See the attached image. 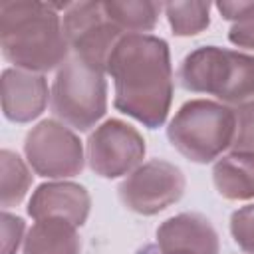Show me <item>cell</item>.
I'll list each match as a JSON object with an SVG mask.
<instances>
[{
	"mask_svg": "<svg viewBox=\"0 0 254 254\" xmlns=\"http://www.w3.org/2000/svg\"><path fill=\"white\" fill-rule=\"evenodd\" d=\"M115 85V107L143 125L161 127L173 101V65L165 40L125 34L107 60Z\"/></svg>",
	"mask_w": 254,
	"mask_h": 254,
	"instance_id": "6da1fadb",
	"label": "cell"
},
{
	"mask_svg": "<svg viewBox=\"0 0 254 254\" xmlns=\"http://www.w3.org/2000/svg\"><path fill=\"white\" fill-rule=\"evenodd\" d=\"M67 4L38 0H0L2 56L20 69H60L69 58L60 10Z\"/></svg>",
	"mask_w": 254,
	"mask_h": 254,
	"instance_id": "7a4b0ae2",
	"label": "cell"
},
{
	"mask_svg": "<svg viewBox=\"0 0 254 254\" xmlns=\"http://www.w3.org/2000/svg\"><path fill=\"white\" fill-rule=\"evenodd\" d=\"M177 79L187 91L214 95L224 105H242L254 99V56L202 46L185 56Z\"/></svg>",
	"mask_w": 254,
	"mask_h": 254,
	"instance_id": "3957f363",
	"label": "cell"
},
{
	"mask_svg": "<svg viewBox=\"0 0 254 254\" xmlns=\"http://www.w3.org/2000/svg\"><path fill=\"white\" fill-rule=\"evenodd\" d=\"M171 145L194 163H210L230 149L234 109L210 99H190L179 107L167 127Z\"/></svg>",
	"mask_w": 254,
	"mask_h": 254,
	"instance_id": "277c9868",
	"label": "cell"
},
{
	"mask_svg": "<svg viewBox=\"0 0 254 254\" xmlns=\"http://www.w3.org/2000/svg\"><path fill=\"white\" fill-rule=\"evenodd\" d=\"M50 107L56 119L67 127L77 131L91 129L107 109L105 71L69 56L56 73Z\"/></svg>",
	"mask_w": 254,
	"mask_h": 254,
	"instance_id": "5b68a950",
	"label": "cell"
},
{
	"mask_svg": "<svg viewBox=\"0 0 254 254\" xmlns=\"http://www.w3.org/2000/svg\"><path fill=\"white\" fill-rule=\"evenodd\" d=\"M62 26L71 56L107 73V60L125 34L107 18L103 2L67 4Z\"/></svg>",
	"mask_w": 254,
	"mask_h": 254,
	"instance_id": "8992f818",
	"label": "cell"
},
{
	"mask_svg": "<svg viewBox=\"0 0 254 254\" xmlns=\"http://www.w3.org/2000/svg\"><path fill=\"white\" fill-rule=\"evenodd\" d=\"M24 153L32 171L48 179L75 177L83 169V147L71 127L58 119H44L24 139Z\"/></svg>",
	"mask_w": 254,
	"mask_h": 254,
	"instance_id": "52a82bcc",
	"label": "cell"
},
{
	"mask_svg": "<svg viewBox=\"0 0 254 254\" xmlns=\"http://www.w3.org/2000/svg\"><path fill=\"white\" fill-rule=\"evenodd\" d=\"M183 171L163 159H151L131 171L119 185L121 202L137 214H157L177 202L185 192Z\"/></svg>",
	"mask_w": 254,
	"mask_h": 254,
	"instance_id": "ba28073f",
	"label": "cell"
},
{
	"mask_svg": "<svg viewBox=\"0 0 254 254\" xmlns=\"http://www.w3.org/2000/svg\"><path fill=\"white\" fill-rule=\"evenodd\" d=\"M145 157V139L129 123L107 119L87 139V163L103 179H117L135 171Z\"/></svg>",
	"mask_w": 254,
	"mask_h": 254,
	"instance_id": "9c48e42d",
	"label": "cell"
},
{
	"mask_svg": "<svg viewBox=\"0 0 254 254\" xmlns=\"http://www.w3.org/2000/svg\"><path fill=\"white\" fill-rule=\"evenodd\" d=\"M159 254H218V234L208 218L181 212L157 228Z\"/></svg>",
	"mask_w": 254,
	"mask_h": 254,
	"instance_id": "30bf717a",
	"label": "cell"
},
{
	"mask_svg": "<svg viewBox=\"0 0 254 254\" xmlns=\"http://www.w3.org/2000/svg\"><path fill=\"white\" fill-rule=\"evenodd\" d=\"M48 95V83L42 73L20 67H8L2 71V111L10 121L28 123L36 119L46 109Z\"/></svg>",
	"mask_w": 254,
	"mask_h": 254,
	"instance_id": "8fae6325",
	"label": "cell"
},
{
	"mask_svg": "<svg viewBox=\"0 0 254 254\" xmlns=\"http://www.w3.org/2000/svg\"><path fill=\"white\" fill-rule=\"evenodd\" d=\"M89 208L91 198L87 189L69 181H54L40 185L28 202V214L34 220L64 218L73 226H81L87 220Z\"/></svg>",
	"mask_w": 254,
	"mask_h": 254,
	"instance_id": "7c38bea8",
	"label": "cell"
},
{
	"mask_svg": "<svg viewBox=\"0 0 254 254\" xmlns=\"http://www.w3.org/2000/svg\"><path fill=\"white\" fill-rule=\"evenodd\" d=\"M77 226L64 218H40L28 230L22 254H79Z\"/></svg>",
	"mask_w": 254,
	"mask_h": 254,
	"instance_id": "4fadbf2b",
	"label": "cell"
},
{
	"mask_svg": "<svg viewBox=\"0 0 254 254\" xmlns=\"http://www.w3.org/2000/svg\"><path fill=\"white\" fill-rule=\"evenodd\" d=\"M212 183L228 200L254 198V155L232 151L220 157L212 167Z\"/></svg>",
	"mask_w": 254,
	"mask_h": 254,
	"instance_id": "5bb4252c",
	"label": "cell"
},
{
	"mask_svg": "<svg viewBox=\"0 0 254 254\" xmlns=\"http://www.w3.org/2000/svg\"><path fill=\"white\" fill-rule=\"evenodd\" d=\"M103 10L107 18L123 34H145L155 28L163 4L149 0H135V2L107 0L103 2Z\"/></svg>",
	"mask_w": 254,
	"mask_h": 254,
	"instance_id": "9a60e30c",
	"label": "cell"
},
{
	"mask_svg": "<svg viewBox=\"0 0 254 254\" xmlns=\"http://www.w3.org/2000/svg\"><path fill=\"white\" fill-rule=\"evenodd\" d=\"M0 169H2L0 204L4 208H10L24 200V196L32 185V173H30L28 165L10 149L0 151Z\"/></svg>",
	"mask_w": 254,
	"mask_h": 254,
	"instance_id": "2e32d148",
	"label": "cell"
},
{
	"mask_svg": "<svg viewBox=\"0 0 254 254\" xmlns=\"http://www.w3.org/2000/svg\"><path fill=\"white\" fill-rule=\"evenodd\" d=\"M163 10L175 36H194L210 24L208 2H167Z\"/></svg>",
	"mask_w": 254,
	"mask_h": 254,
	"instance_id": "e0dca14e",
	"label": "cell"
},
{
	"mask_svg": "<svg viewBox=\"0 0 254 254\" xmlns=\"http://www.w3.org/2000/svg\"><path fill=\"white\" fill-rule=\"evenodd\" d=\"M230 149L234 153L254 155V99L234 107V137Z\"/></svg>",
	"mask_w": 254,
	"mask_h": 254,
	"instance_id": "ac0fdd59",
	"label": "cell"
},
{
	"mask_svg": "<svg viewBox=\"0 0 254 254\" xmlns=\"http://www.w3.org/2000/svg\"><path fill=\"white\" fill-rule=\"evenodd\" d=\"M230 234L244 252L254 254V204H246L232 212Z\"/></svg>",
	"mask_w": 254,
	"mask_h": 254,
	"instance_id": "d6986e66",
	"label": "cell"
},
{
	"mask_svg": "<svg viewBox=\"0 0 254 254\" xmlns=\"http://www.w3.org/2000/svg\"><path fill=\"white\" fill-rule=\"evenodd\" d=\"M24 220L8 210L2 212V254H16L18 246L24 242Z\"/></svg>",
	"mask_w": 254,
	"mask_h": 254,
	"instance_id": "ffe728a7",
	"label": "cell"
},
{
	"mask_svg": "<svg viewBox=\"0 0 254 254\" xmlns=\"http://www.w3.org/2000/svg\"><path fill=\"white\" fill-rule=\"evenodd\" d=\"M228 40L234 46L254 50V12L242 18L240 22H234L228 32Z\"/></svg>",
	"mask_w": 254,
	"mask_h": 254,
	"instance_id": "44dd1931",
	"label": "cell"
},
{
	"mask_svg": "<svg viewBox=\"0 0 254 254\" xmlns=\"http://www.w3.org/2000/svg\"><path fill=\"white\" fill-rule=\"evenodd\" d=\"M216 8L222 14V18H226L234 24L254 12V2H218Z\"/></svg>",
	"mask_w": 254,
	"mask_h": 254,
	"instance_id": "7402d4cb",
	"label": "cell"
}]
</instances>
